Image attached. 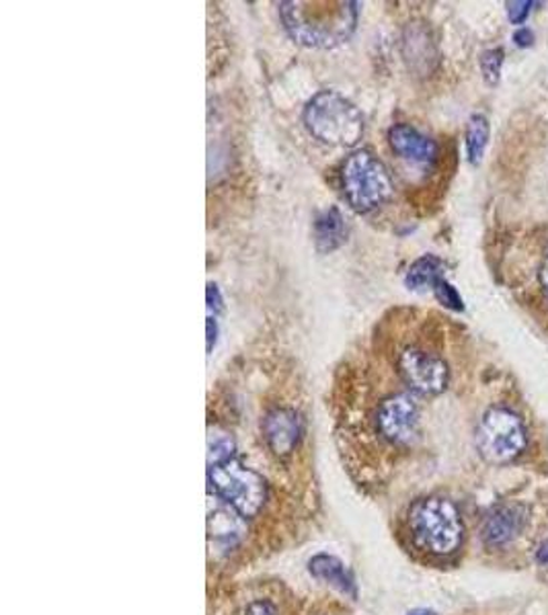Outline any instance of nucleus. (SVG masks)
Listing matches in <instances>:
<instances>
[{
  "label": "nucleus",
  "instance_id": "nucleus-15",
  "mask_svg": "<svg viewBox=\"0 0 548 615\" xmlns=\"http://www.w3.org/2000/svg\"><path fill=\"white\" fill-rule=\"evenodd\" d=\"M465 140H467L468 161L470 164H479L489 144V120L481 113H475L468 120Z\"/></svg>",
  "mask_w": 548,
  "mask_h": 615
},
{
  "label": "nucleus",
  "instance_id": "nucleus-20",
  "mask_svg": "<svg viewBox=\"0 0 548 615\" xmlns=\"http://www.w3.org/2000/svg\"><path fill=\"white\" fill-rule=\"evenodd\" d=\"M245 615H278V609H276V605L271 602L257 599V602H251L247 605Z\"/></svg>",
  "mask_w": 548,
  "mask_h": 615
},
{
  "label": "nucleus",
  "instance_id": "nucleus-7",
  "mask_svg": "<svg viewBox=\"0 0 548 615\" xmlns=\"http://www.w3.org/2000/svg\"><path fill=\"white\" fill-rule=\"evenodd\" d=\"M397 370L407 389L419 396H438L448 389L450 382L448 363L426 349H402L397 360Z\"/></svg>",
  "mask_w": 548,
  "mask_h": 615
},
{
  "label": "nucleus",
  "instance_id": "nucleus-1",
  "mask_svg": "<svg viewBox=\"0 0 548 615\" xmlns=\"http://www.w3.org/2000/svg\"><path fill=\"white\" fill-rule=\"evenodd\" d=\"M358 2H281L283 28L308 48H333L348 40L358 23Z\"/></svg>",
  "mask_w": 548,
  "mask_h": 615
},
{
  "label": "nucleus",
  "instance_id": "nucleus-24",
  "mask_svg": "<svg viewBox=\"0 0 548 615\" xmlns=\"http://www.w3.org/2000/svg\"><path fill=\"white\" fill-rule=\"evenodd\" d=\"M540 285H542V290H545L548 298V246L545 259H542V265H540Z\"/></svg>",
  "mask_w": 548,
  "mask_h": 615
},
{
  "label": "nucleus",
  "instance_id": "nucleus-10",
  "mask_svg": "<svg viewBox=\"0 0 548 615\" xmlns=\"http://www.w3.org/2000/svg\"><path fill=\"white\" fill-rule=\"evenodd\" d=\"M530 511L521 503H508L494 508L482 523V544L489 550L506 548L526 530Z\"/></svg>",
  "mask_w": 548,
  "mask_h": 615
},
{
  "label": "nucleus",
  "instance_id": "nucleus-8",
  "mask_svg": "<svg viewBox=\"0 0 548 615\" xmlns=\"http://www.w3.org/2000/svg\"><path fill=\"white\" fill-rule=\"evenodd\" d=\"M376 433L390 445H407L419 431V404L411 394H392L378 404Z\"/></svg>",
  "mask_w": 548,
  "mask_h": 615
},
{
  "label": "nucleus",
  "instance_id": "nucleus-13",
  "mask_svg": "<svg viewBox=\"0 0 548 615\" xmlns=\"http://www.w3.org/2000/svg\"><path fill=\"white\" fill-rule=\"evenodd\" d=\"M348 236V228L343 215L339 214V210L329 208L315 220V244L319 253H331L335 249H339Z\"/></svg>",
  "mask_w": 548,
  "mask_h": 615
},
{
  "label": "nucleus",
  "instance_id": "nucleus-12",
  "mask_svg": "<svg viewBox=\"0 0 548 615\" xmlns=\"http://www.w3.org/2000/svg\"><path fill=\"white\" fill-rule=\"evenodd\" d=\"M308 573L312 578L321 581L327 587L335 588L339 595L348 597V599H358V585L356 578L351 575L348 564L339 561L333 554H315L308 561Z\"/></svg>",
  "mask_w": 548,
  "mask_h": 615
},
{
  "label": "nucleus",
  "instance_id": "nucleus-4",
  "mask_svg": "<svg viewBox=\"0 0 548 615\" xmlns=\"http://www.w3.org/2000/svg\"><path fill=\"white\" fill-rule=\"evenodd\" d=\"M305 125L322 144L356 148L363 135V115L343 94L321 91L305 108Z\"/></svg>",
  "mask_w": 548,
  "mask_h": 615
},
{
  "label": "nucleus",
  "instance_id": "nucleus-5",
  "mask_svg": "<svg viewBox=\"0 0 548 615\" xmlns=\"http://www.w3.org/2000/svg\"><path fill=\"white\" fill-rule=\"evenodd\" d=\"M339 185L349 208L358 214H370L392 198V179L385 162L368 150H356L341 164Z\"/></svg>",
  "mask_w": 548,
  "mask_h": 615
},
{
  "label": "nucleus",
  "instance_id": "nucleus-23",
  "mask_svg": "<svg viewBox=\"0 0 548 615\" xmlns=\"http://www.w3.org/2000/svg\"><path fill=\"white\" fill-rule=\"evenodd\" d=\"M532 40H535V36H532V31L530 29L521 28L514 33V41L520 46V48H526V46H530L532 43Z\"/></svg>",
  "mask_w": 548,
  "mask_h": 615
},
{
  "label": "nucleus",
  "instance_id": "nucleus-11",
  "mask_svg": "<svg viewBox=\"0 0 548 615\" xmlns=\"http://www.w3.org/2000/svg\"><path fill=\"white\" fill-rule=\"evenodd\" d=\"M390 150L402 161L415 164H431L438 159V144L429 135L419 132L409 123H397L388 130Z\"/></svg>",
  "mask_w": 548,
  "mask_h": 615
},
{
  "label": "nucleus",
  "instance_id": "nucleus-9",
  "mask_svg": "<svg viewBox=\"0 0 548 615\" xmlns=\"http://www.w3.org/2000/svg\"><path fill=\"white\" fill-rule=\"evenodd\" d=\"M302 419L295 409L288 406H276L263 416L261 421V433L268 445L269 452L286 460L295 454L298 443L302 440Z\"/></svg>",
  "mask_w": 548,
  "mask_h": 615
},
{
  "label": "nucleus",
  "instance_id": "nucleus-14",
  "mask_svg": "<svg viewBox=\"0 0 548 615\" xmlns=\"http://www.w3.org/2000/svg\"><path fill=\"white\" fill-rule=\"evenodd\" d=\"M441 280H444V263L434 254H424L407 271L405 285L411 292H426V290H434Z\"/></svg>",
  "mask_w": 548,
  "mask_h": 615
},
{
  "label": "nucleus",
  "instance_id": "nucleus-19",
  "mask_svg": "<svg viewBox=\"0 0 548 615\" xmlns=\"http://www.w3.org/2000/svg\"><path fill=\"white\" fill-rule=\"evenodd\" d=\"M532 7H535V2H530V0L508 2L509 21H511L514 26H521V23L528 19V14L532 11Z\"/></svg>",
  "mask_w": 548,
  "mask_h": 615
},
{
  "label": "nucleus",
  "instance_id": "nucleus-18",
  "mask_svg": "<svg viewBox=\"0 0 548 615\" xmlns=\"http://www.w3.org/2000/svg\"><path fill=\"white\" fill-rule=\"evenodd\" d=\"M434 294H436L438 302L444 304V306L450 308L455 312H462L465 310V302H462V298L456 292V288L450 281H438V285L434 288Z\"/></svg>",
  "mask_w": 548,
  "mask_h": 615
},
{
  "label": "nucleus",
  "instance_id": "nucleus-16",
  "mask_svg": "<svg viewBox=\"0 0 548 615\" xmlns=\"http://www.w3.org/2000/svg\"><path fill=\"white\" fill-rule=\"evenodd\" d=\"M405 46L409 48L407 60H414L415 68H429V62H431V58L436 56V52H434V43L429 41L426 29H414L411 36L405 40Z\"/></svg>",
  "mask_w": 548,
  "mask_h": 615
},
{
  "label": "nucleus",
  "instance_id": "nucleus-26",
  "mask_svg": "<svg viewBox=\"0 0 548 615\" xmlns=\"http://www.w3.org/2000/svg\"><path fill=\"white\" fill-rule=\"evenodd\" d=\"M407 615H438L436 612H431V609H414V612H409Z\"/></svg>",
  "mask_w": 548,
  "mask_h": 615
},
{
  "label": "nucleus",
  "instance_id": "nucleus-17",
  "mask_svg": "<svg viewBox=\"0 0 548 615\" xmlns=\"http://www.w3.org/2000/svg\"><path fill=\"white\" fill-rule=\"evenodd\" d=\"M504 60H506V52L501 48H494V50H485L482 52L481 58H479V67H481L482 79L487 81V84L495 87L499 82Z\"/></svg>",
  "mask_w": 548,
  "mask_h": 615
},
{
  "label": "nucleus",
  "instance_id": "nucleus-21",
  "mask_svg": "<svg viewBox=\"0 0 548 615\" xmlns=\"http://www.w3.org/2000/svg\"><path fill=\"white\" fill-rule=\"evenodd\" d=\"M218 316L222 312V295H220V290L215 283H208V314Z\"/></svg>",
  "mask_w": 548,
  "mask_h": 615
},
{
  "label": "nucleus",
  "instance_id": "nucleus-3",
  "mask_svg": "<svg viewBox=\"0 0 548 615\" xmlns=\"http://www.w3.org/2000/svg\"><path fill=\"white\" fill-rule=\"evenodd\" d=\"M208 488L241 520H253L268 501V484L235 455L208 462Z\"/></svg>",
  "mask_w": 548,
  "mask_h": 615
},
{
  "label": "nucleus",
  "instance_id": "nucleus-25",
  "mask_svg": "<svg viewBox=\"0 0 548 615\" xmlns=\"http://www.w3.org/2000/svg\"><path fill=\"white\" fill-rule=\"evenodd\" d=\"M536 561L540 562L542 566H548V540L536 552Z\"/></svg>",
  "mask_w": 548,
  "mask_h": 615
},
{
  "label": "nucleus",
  "instance_id": "nucleus-2",
  "mask_svg": "<svg viewBox=\"0 0 548 615\" xmlns=\"http://www.w3.org/2000/svg\"><path fill=\"white\" fill-rule=\"evenodd\" d=\"M409 532L417 548L431 556L446 558L462 546L465 523L450 498L426 496L419 498L409 511Z\"/></svg>",
  "mask_w": 548,
  "mask_h": 615
},
{
  "label": "nucleus",
  "instance_id": "nucleus-22",
  "mask_svg": "<svg viewBox=\"0 0 548 615\" xmlns=\"http://www.w3.org/2000/svg\"><path fill=\"white\" fill-rule=\"evenodd\" d=\"M206 331H208V353H212V349H215L216 345V339H218V316L208 314Z\"/></svg>",
  "mask_w": 548,
  "mask_h": 615
},
{
  "label": "nucleus",
  "instance_id": "nucleus-6",
  "mask_svg": "<svg viewBox=\"0 0 548 615\" xmlns=\"http://www.w3.org/2000/svg\"><path fill=\"white\" fill-rule=\"evenodd\" d=\"M477 450L495 466L511 464L526 450L528 435L520 416L506 406H491L477 427Z\"/></svg>",
  "mask_w": 548,
  "mask_h": 615
}]
</instances>
